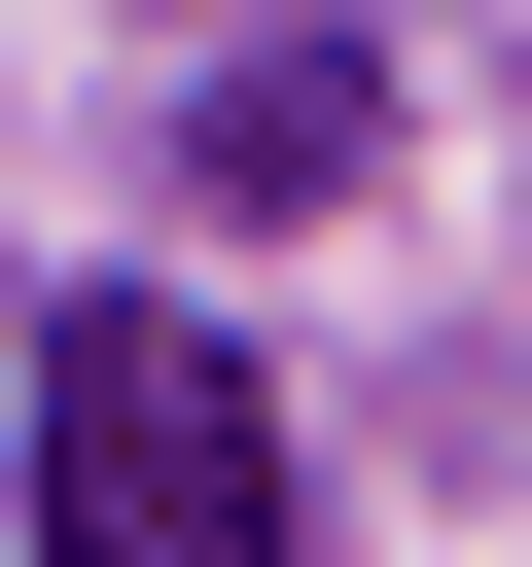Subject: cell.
I'll use <instances>...</instances> for the list:
<instances>
[{
    "instance_id": "7a4b0ae2",
    "label": "cell",
    "mask_w": 532,
    "mask_h": 567,
    "mask_svg": "<svg viewBox=\"0 0 532 567\" xmlns=\"http://www.w3.org/2000/svg\"><path fill=\"white\" fill-rule=\"evenodd\" d=\"M355 177H390V71L355 35H248L213 71V213H355Z\"/></svg>"
},
{
    "instance_id": "6da1fadb",
    "label": "cell",
    "mask_w": 532,
    "mask_h": 567,
    "mask_svg": "<svg viewBox=\"0 0 532 567\" xmlns=\"http://www.w3.org/2000/svg\"><path fill=\"white\" fill-rule=\"evenodd\" d=\"M0 532H35V567H284L319 496H284V390H248L177 284H71V319L0 354Z\"/></svg>"
}]
</instances>
